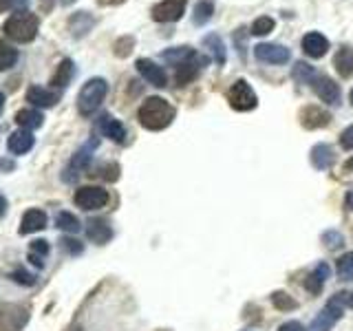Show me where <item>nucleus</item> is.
<instances>
[{
	"label": "nucleus",
	"mask_w": 353,
	"mask_h": 331,
	"mask_svg": "<svg viewBox=\"0 0 353 331\" xmlns=\"http://www.w3.org/2000/svg\"><path fill=\"white\" fill-rule=\"evenodd\" d=\"M176 115V108L165 102L163 97H148L146 102L139 106V124L146 130H163L172 124Z\"/></svg>",
	"instance_id": "nucleus-1"
},
{
	"label": "nucleus",
	"mask_w": 353,
	"mask_h": 331,
	"mask_svg": "<svg viewBox=\"0 0 353 331\" xmlns=\"http://www.w3.org/2000/svg\"><path fill=\"white\" fill-rule=\"evenodd\" d=\"M38 29H40V20L36 14H31V11H16V14H11L3 25L5 36L20 44L31 42L38 36Z\"/></svg>",
	"instance_id": "nucleus-2"
},
{
	"label": "nucleus",
	"mask_w": 353,
	"mask_h": 331,
	"mask_svg": "<svg viewBox=\"0 0 353 331\" xmlns=\"http://www.w3.org/2000/svg\"><path fill=\"white\" fill-rule=\"evenodd\" d=\"M106 93H108V82L104 77H91V80L80 88V95H77V110H80V115L84 117L93 115L95 110L102 106Z\"/></svg>",
	"instance_id": "nucleus-3"
},
{
	"label": "nucleus",
	"mask_w": 353,
	"mask_h": 331,
	"mask_svg": "<svg viewBox=\"0 0 353 331\" xmlns=\"http://www.w3.org/2000/svg\"><path fill=\"white\" fill-rule=\"evenodd\" d=\"M228 102L239 113H248V110H254L259 106V97L245 80H236L228 88Z\"/></svg>",
	"instance_id": "nucleus-4"
},
{
	"label": "nucleus",
	"mask_w": 353,
	"mask_h": 331,
	"mask_svg": "<svg viewBox=\"0 0 353 331\" xmlns=\"http://www.w3.org/2000/svg\"><path fill=\"white\" fill-rule=\"evenodd\" d=\"M95 148H97V139H91V141H86L84 146L73 154V159L69 161V166H66L64 174H62V179L66 183H73V181L80 179L82 172L88 168V163H91V159H93V150Z\"/></svg>",
	"instance_id": "nucleus-5"
},
{
	"label": "nucleus",
	"mask_w": 353,
	"mask_h": 331,
	"mask_svg": "<svg viewBox=\"0 0 353 331\" xmlns=\"http://www.w3.org/2000/svg\"><path fill=\"white\" fill-rule=\"evenodd\" d=\"M29 323V312L14 303H0V331H22Z\"/></svg>",
	"instance_id": "nucleus-6"
},
{
	"label": "nucleus",
	"mask_w": 353,
	"mask_h": 331,
	"mask_svg": "<svg viewBox=\"0 0 353 331\" xmlns=\"http://www.w3.org/2000/svg\"><path fill=\"white\" fill-rule=\"evenodd\" d=\"M108 190L99 185H84L75 192V205L82 210H102L108 203Z\"/></svg>",
	"instance_id": "nucleus-7"
},
{
	"label": "nucleus",
	"mask_w": 353,
	"mask_h": 331,
	"mask_svg": "<svg viewBox=\"0 0 353 331\" xmlns=\"http://www.w3.org/2000/svg\"><path fill=\"white\" fill-rule=\"evenodd\" d=\"M340 318H342V301H340V296L336 294L327 303V307L323 309V312L314 318V323H312V327H309V331H329Z\"/></svg>",
	"instance_id": "nucleus-8"
},
{
	"label": "nucleus",
	"mask_w": 353,
	"mask_h": 331,
	"mask_svg": "<svg viewBox=\"0 0 353 331\" xmlns=\"http://www.w3.org/2000/svg\"><path fill=\"white\" fill-rule=\"evenodd\" d=\"M254 55L256 60L265 62V64H287L292 58V53L283 44H274V42H261L254 47Z\"/></svg>",
	"instance_id": "nucleus-9"
},
{
	"label": "nucleus",
	"mask_w": 353,
	"mask_h": 331,
	"mask_svg": "<svg viewBox=\"0 0 353 331\" xmlns=\"http://www.w3.org/2000/svg\"><path fill=\"white\" fill-rule=\"evenodd\" d=\"M188 0H161L152 7V20L154 22H176L185 14Z\"/></svg>",
	"instance_id": "nucleus-10"
},
{
	"label": "nucleus",
	"mask_w": 353,
	"mask_h": 331,
	"mask_svg": "<svg viewBox=\"0 0 353 331\" xmlns=\"http://www.w3.org/2000/svg\"><path fill=\"white\" fill-rule=\"evenodd\" d=\"M135 66H137L139 75H141L148 84L157 86V88L168 86V75H165V71L161 69V66H159L157 62H152V60H148V58H139V60L135 62Z\"/></svg>",
	"instance_id": "nucleus-11"
},
{
	"label": "nucleus",
	"mask_w": 353,
	"mask_h": 331,
	"mask_svg": "<svg viewBox=\"0 0 353 331\" xmlns=\"http://www.w3.org/2000/svg\"><path fill=\"white\" fill-rule=\"evenodd\" d=\"M312 86H314L316 95L323 99L325 104H331V106L340 104V86L331 80L329 75H316V80L312 82Z\"/></svg>",
	"instance_id": "nucleus-12"
},
{
	"label": "nucleus",
	"mask_w": 353,
	"mask_h": 331,
	"mask_svg": "<svg viewBox=\"0 0 353 331\" xmlns=\"http://www.w3.org/2000/svg\"><path fill=\"white\" fill-rule=\"evenodd\" d=\"M301 124L307 128V130H316V128H325L331 124V113H327V110L323 106H305L301 110Z\"/></svg>",
	"instance_id": "nucleus-13"
},
{
	"label": "nucleus",
	"mask_w": 353,
	"mask_h": 331,
	"mask_svg": "<svg viewBox=\"0 0 353 331\" xmlns=\"http://www.w3.org/2000/svg\"><path fill=\"white\" fill-rule=\"evenodd\" d=\"M97 130L102 132L104 137H108L115 143H124L126 141V128L119 119H115L113 115H102L97 119Z\"/></svg>",
	"instance_id": "nucleus-14"
},
{
	"label": "nucleus",
	"mask_w": 353,
	"mask_h": 331,
	"mask_svg": "<svg viewBox=\"0 0 353 331\" xmlns=\"http://www.w3.org/2000/svg\"><path fill=\"white\" fill-rule=\"evenodd\" d=\"M301 44H303V53L309 55V58H314V60L323 58V55L329 51V40L318 31H309Z\"/></svg>",
	"instance_id": "nucleus-15"
},
{
	"label": "nucleus",
	"mask_w": 353,
	"mask_h": 331,
	"mask_svg": "<svg viewBox=\"0 0 353 331\" xmlns=\"http://www.w3.org/2000/svg\"><path fill=\"white\" fill-rule=\"evenodd\" d=\"M327 279H329V265L327 263H318L316 268L305 276L303 285H305V290L312 296H318L320 292H323Z\"/></svg>",
	"instance_id": "nucleus-16"
},
{
	"label": "nucleus",
	"mask_w": 353,
	"mask_h": 331,
	"mask_svg": "<svg viewBox=\"0 0 353 331\" xmlns=\"http://www.w3.org/2000/svg\"><path fill=\"white\" fill-rule=\"evenodd\" d=\"M309 159H312V166L316 170H329L336 161V152L329 143H316L309 152Z\"/></svg>",
	"instance_id": "nucleus-17"
},
{
	"label": "nucleus",
	"mask_w": 353,
	"mask_h": 331,
	"mask_svg": "<svg viewBox=\"0 0 353 331\" xmlns=\"http://www.w3.org/2000/svg\"><path fill=\"white\" fill-rule=\"evenodd\" d=\"M27 102L40 108H51L60 102V93L49 91V88H42V86H31L27 91Z\"/></svg>",
	"instance_id": "nucleus-18"
},
{
	"label": "nucleus",
	"mask_w": 353,
	"mask_h": 331,
	"mask_svg": "<svg viewBox=\"0 0 353 331\" xmlns=\"http://www.w3.org/2000/svg\"><path fill=\"white\" fill-rule=\"evenodd\" d=\"M47 228V214L42 212V210H27L25 214H22V221H20V234H33V232H40Z\"/></svg>",
	"instance_id": "nucleus-19"
},
{
	"label": "nucleus",
	"mask_w": 353,
	"mask_h": 331,
	"mask_svg": "<svg viewBox=\"0 0 353 331\" xmlns=\"http://www.w3.org/2000/svg\"><path fill=\"white\" fill-rule=\"evenodd\" d=\"M86 237L93 243H97V245H104V243H108L110 237H113V230H110V225L104 219H91L86 223Z\"/></svg>",
	"instance_id": "nucleus-20"
},
{
	"label": "nucleus",
	"mask_w": 353,
	"mask_h": 331,
	"mask_svg": "<svg viewBox=\"0 0 353 331\" xmlns=\"http://www.w3.org/2000/svg\"><path fill=\"white\" fill-rule=\"evenodd\" d=\"M33 135H31V130H25V128H20L16 132H11V137L7 141V148L14 152V154H25L33 148Z\"/></svg>",
	"instance_id": "nucleus-21"
},
{
	"label": "nucleus",
	"mask_w": 353,
	"mask_h": 331,
	"mask_svg": "<svg viewBox=\"0 0 353 331\" xmlns=\"http://www.w3.org/2000/svg\"><path fill=\"white\" fill-rule=\"evenodd\" d=\"M201 64H205V58H192L190 62H185L181 66H176V84L179 86H185L190 84L194 77L199 75V69H201Z\"/></svg>",
	"instance_id": "nucleus-22"
},
{
	"label": "nucleus",
	"mask_w": 353,
	"mask_h": 331,
	"mask_svg": "<svg viewBox=\"0 0 353 331\" xmlns=\"http://www.w3.org/2000/svg\"><path fill=\"white\" fill-rule=\"evenodd\" d=\"M334 66L340 73V77H351L353 75V49L349 44H342L338 49L336 58H334Z\"/></svg>",
	"instance_id": "nucleus-23"
},
{
	"label": "nucleus",
	"mask_w": 353,
	"mask_h": 331,
	"mask_svg": "<svg viewBox=\"0 0 353 331\" xmlns=\"http://www.w3.org/2000/svg\"><path fill=\"white\" fill-rule=\"evenodd\" d=\"M73 77H75V64H73V60L64 58V60L60 62L58 69H55V73H53V77H51V84H53V86H58V88H64V86H69V84H71Z\"/></svg>",
	"instance_id": "nucleus-24"
},
{
	"label": "nucleus",
	"mask_w": 353,
	"mask_h": 331,
	"mask_svg": "<svg viewBox=\"0 0 353 331\" xmlns=\"http://www.w3.org/2000/svg\"><path fill=\"white\" fill-rule=\"evenodd\" d=\"M203 47L210 51V55L216 60L219 66H223L225 60H228V53H225V44H223V38L216 36V33H210V36L203 38Z\"/></svg>",
	"instance_id": "nucleus-25"
},
{
	"label": "nucleus",
	"mask_w": 353,
	"mask_h": 331,
	"mask_svg": "<svg viewBox=\"0 0 353 331\" xmlns=\"http://www.w3.org/2000/svg\"><path fill=\"white\" fill-rule=\"evenodd\" d=\"M161 58H163V62H168L172 66H181L185 62H190L192 58H196V53L192 47H172L168 51H163Z\"/></svg>",
	"instance_id": "nucleus-26"
},
{
	"label": "nucleus",
	"mask_w": 353,
	"mask_h": 331,
	"mask_svg": "<svg viewBox=\"0 0 353 331\" xmlns=\"http://www.w3.org/2000/svg\"><path fill=\"white\" fill-rule=\"evenodd\" d=\"M93 25H95V18L91 14H86V11H77V14L69 20V29L73 31L75 38L86 36V33L93 29Z\"/></svg>",
	"instance_id": "nucleus-27"
},
{
	"label": "nucleus",
	"mask_w": 353,
	"mask_h": 331,
	"mask_svg": "<svg viewBox=\"0 0 353 331\" xmlns=\"http://www.w3.org/2000/svg\"><path fill=\"white\" fill-rule=\"evenodd\" d=\"M42 121H44V117H42L40 110H36V108H22V110H18V113H16V124L20 128H25V130L40 128Z\"/></svg>",
	"instance_id": "nucleus-28"
},
{
	"label": "nucleus",
	"mask_w": 353,
	"mask_h": 331,
	"mask_svg": "<svg viewBox=\"0 0 353 331\" xmlns=\"http://www.w3.org/2000/svg\"><path fill=\"white\" fill-rule=\"evenodd\" d=\"M18 62V51L0 40V71H9Z\"/></svg>",
	"instance_id": "nucleus-29"
},
{
	"label": "nucleus",
	"mask_w": 353,
	"mask_h": 331,
	"mask_svg": "<svg viewBox=\"0 0 353 331\" xmlns=\"http://www.w3.org/2000/svg\"><path fill=\"white\" fill-rule=\"evenodd\" d=\"M294 80L301 82V84H312L316 80L314 66L307 64V62H296V66H294Z\"/></svg>",
	"instance_id": "nucleus-30"
},
{
	"label": "nucleus",
	"mask_w": 353,
	"mask_h": 331,
	"mask_svg": "<svg viewBox=\"0 0 353 331\" xmlns=\"http://www.w3.org/2000/svg\"><path fill=\"white\" fill-rule=\"evenodd\" d=\"M47 254H49V243L47 241H33L31 243V248H29V259H31V263L33 265H38V268H42V259L44 257H47Z\"/></svg>",
	"instance_id": "nucleus-31"
},
{
	"label": "nucleus",
	"mask_w": 353,
	"mask_h": 331,
	"mask_svg": "<svg viewBox=\"0 0 353 331\" xmlns=\"http://www.w3.org/2000/svg\"><path fill=\"white\" fill-rule=\"evenodd\" d=\"M272 305L276 309H281V312H292V309L298 307V303L294 301V298L290 294H285V292H274L272 294Z\"/></svg>",
	"instance_id": "nucleus-32"
},
{
	"label": "nucleus",
	"mask_w": 353,
	"mask_h": 331,
	"mask_svg": "<svg viewBox=\"0 0 353 331\" xmlns=\"http://www.w3.org/2000/svg\"><path fill=\"white\" fill-rule=\"evenodd\" d=\"M58 228L60 230H64V232H71V234H75V232H80V221H77V217L75 214H71V212H60L58 214Z\"/></svg>",
	"instance_id": "nucleus-33"
},
{
	"label": "nucleus",
	"mask_w": 353,
	"mask_h": 331,
	"mask_svg": "<svg viewBox=\"0 0 353 331\" xmlns=\"http://www.w3.org/2000/svg\"><path fill=\"white\" fill-rule=\"evenodd\" d=\"M338 276L340 281H353V252H347L338 261Z\"/></svg>",
	"instance_id": "nucleus-34"
},
{
	"label": "nucleus",
	"mask_w": 353,
	"mask_h": 331,
	"mask_svg": "<svg viewBox=\"0 0 353 331\" xmlns=\"http://www.w3.org/2000/svg\"><path fill=\"white\" fill-rule=\"evenodd\" d=\"M212 14H214V7L212 3H199L194 7V25H205L208 20H212Z\"/></svg>",
	"instance_id": "nucleus-35"
},
{
	"label": "nucleus",
	"mask_w": 353,
	"mask_h": 331,
	"mask_svg": "<svg viewBox=\"0 0 353 331\" xmlns=\"http://www.w3.org/2000/svg\"><path fill=\"white\" fill-rule=\"evenodd\" d=\"M113 49H115L117 58H128V55L132 53V49H135V38H132V36H121L113 44Z\"/></svg>",
	"instance_id": "nucleus-36"
},
{
	"label": "nucleus",
	"mask_w": 353,
	"mask_h": 331,
	"mask_svg": "<svg viewBox=\"0 0 353 331\" xmlns=\"http://www.w3.org/2000/svg\"><path fill=\"white\" fill-rule=\"evenodd\" d=\"M274 27H276L274 18H270V16H261V18L254 20L252 33H254V36H268L270 31H274Z\"/></svg>",
	"instance_id": "nucleus-37"
},
{
	"label": "nucleus",
	"mask_w": 353,
	"mask_h": 331,
	"mask_svg": "<svg viewBox=\"0 0 353 331\" xmlns=\"http://www.w3.org/2000/svg\"><path fill=\"white\" fill-rule=\"evenodd\" d=\"M323 243L327 245V250H338L345 245V237H342L338 230H327L323 232Z\"/></svg>",
	"instance_id": "nucleus-38"
},
{
	"label": "nucleus",
	"mask_w": 353,
	"mask_h": 331,
	"mask_svg": "<svg viewBox=\"0 0 353 331\" xmlns=\"http://www.w3.org/2000/svg\"><path fill=\"white\" fill-rule=\"evenodd\" d=\"M97 174L102 177L104 181H117L119 179V166L117 163H104V166H99L97 168Z\"/></svg>",
	"instance_id": "nucleus-39"
},
{
	"label": "nucleus",
	"mask_w": 353,
	"mask_h": 331,
	"mask_svg": "<svg viewBox=\"0 0 353 331\" xmlns=\"http://www.w3.org/2000/svg\"><path fill=\"white\" fill-rule=\"evenodd\" d=\"M11 279H14L16 283H20V285H36V276H33V274H29V272H25V270H22V268H18L14 274H11Z\"/></svg>",
	"instance_id": "nucleus-40"
},
{
	"label": "nucleus",
	"mask_w": 353,
	"mask_h": 331,
	"mask_svg": "<svg viewBox=\"0 0 353 331\" xmlns=\"http://www.w3.org/2000/svg\"><path fill=\"white\" fill-rule=\"evenodd\" d=\"M60 248H62L66 254H80V252H82V243H80V241H75V239L64 237V239L60 241Z\"/></svg>",
	"instance_id": "nucleus-41"
},
{
	"label": "nucleus",
	"mask_w": 353,
	"mask_h": 331,
	"mask_svg": "<svg viewBox=\"0 0 353 331\" xmlns=\"http://www.w3.org/2000/svg\"><path fill=\"white\" fill-rule=\"evenodd\" d=\"M340 146L345 148V150H353V124L342 130V135H340Z\"/></svg>",
	"instance_id": "nucleus-42"
},
{
	"label": "nucleus",
	"mask_w": 353,
	"mask_h": 331,
	"mask_svg": "<svg viewBox=\"0 0 353 331\" xmlns=\"http://www.w3.org/2000/svg\"><path fill=\"white\" fill-rule=\"evenodd\" d=\"M243 36H245V29H239L234 31V42H236V47H239V53L245 58V40H243Z\"/></svg>",
	"instance_id": "nucleus-43"
},
{
	"label": "nucleus",
	"mask_w": 353,
	"mask_h": 331,
	"mask_svg": "<svg viewBox=\"0 0 353 331\" xmlns=\"http://www.w3.org/2000/svg\"><path fill=\"white\" fill-rule=\"evenodd\" d=\"M279 331H305V327L298 323V320H287V323L279 327Z\"/></svg>",
	"instance_id": "nucleus-44"
},
{
	"label": "nucleus",
	"mask_w": 353,
	"mask_h": 331,
	"mask_svg": "<svg viewBox=\"0 0 353 331\" xmlns=\"http://www.w3.org/2000/svg\"><path fill=\"white\" fill-rule=\"evenodd\" d=\"M27 5V0H0V7L3 9H16L18 11V7H25Z\"/></svg>",
	"instance_id": "nucleus-45"
},
{
	"label": "nucleus",
	"mask_w": 353,
	"mask_h": 331,
	"mask_svg": "<svg viewBox=\"0 0 353 331\" xmlns=\"http://www.w3.org/2000/svg\"><path fill=\"white\" fill-rule=\"evenodd\" d=\"M338 296H340L342 305H347V307L353 309V290H351V292H342V294H338Z\"/></svg>",
	"instance_id": "nucleus-46"
},
{
	"label": "nucleus",
	"mask_w": 353,
	"mask_h": 331,
	"mask_svg": "<svg viewBox=\"0 0 353 331\" xmlns=\"http://www.w3.org/2000/svg\"><path fill=\"white\" fill-rule=\"evenodd\" d=\"M97 3L102 5V7H117L121 3H126V0H97Z\"/></svg>",
	"instance_id": "nucleus-47"
},
{
	"label": "nucleus",
	"mask_w": 353,
	"mask_h": 331,
	"mask_svg": "<svg viewBox=\"0 0 353 331\" xmlns=\"http://www.w3.org/2000/svg\"><path fill=\"white\" fill-rule=\"evenodd\" d=\"M5 212H7V199L0 197V217H5Z\"/></svg>",
	"instance_id": "nucleus-48"
},
{
	"label": "nucleus",
	"mask_w": 353,
	"mask_h": 331,
	"mask_svg": "<svg viewBox=\"0 0 353 331\" xmlns=\"http://www.w3.org/2000/svg\"><path fill=\"white\" fill-rule=\"evenodd\" d=\"M347 208H351V210H353V192H349V194H347Z\"/></svg>",
	"instance_id": "nucleus-49"
},
{
	"label": "nucleus",
	"mask_w": 353,
	"mask_h": 331,
	"mask_svg": "<svg viewBox=\"0 0 353 331\" xmlns=\"http://www.w3.org/2000/svg\"><path fill=\"white\" fill-rule=\"evenodd\" d=\"M3 108H5V95L0 93V113H3Z\"/></svg>",
	"instance_id": "nucleus-50"
},
{
	"label": "nucleus",
	"mask_w": 353,
	"mask_h": 331,
	"mask_svg": "<svg viewBox=\"0 0 353 331\" xmlns=\"http://www.w3.org/2000/svg\"><path fill=\"white\" fill-rule=\"evenodd\" d=\"M62 5H71V3H75V0H60Z\"/></svg>",
	"instance_id": "nucleus-51"
},
{
	"label": "nucleus",
	"mask_w": 353,
	"mask_h": 331,
	"mask_svg": "<svg viewBox=\"0 0 353 331\" xmlns=\"http://www.w3.org/2000/svg\"><path fill=\"white\" fill-rule=\"evenodd\" d=\"M349 99H351V104H353V88H351V95H349Z\"/></svg>",
	"instance_id": "nucleus-52"
}]
</instances>
